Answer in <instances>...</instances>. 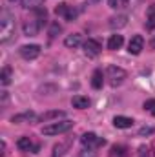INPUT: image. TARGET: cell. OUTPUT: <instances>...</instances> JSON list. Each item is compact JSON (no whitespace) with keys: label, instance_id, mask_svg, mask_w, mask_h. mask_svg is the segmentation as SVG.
Returning <instances> with one entry per match:
<instances>
[{"label":"cell","instance_id":"6da1fadb","mask_svg":"<svg viewBox=\"0 0 155 157\" xmlns=\"http://www.w3.org/2000/svg\"><path fill=\"white\" fill-rule=\"evenodd\" d=\"M15 33V18L11 17L9 11H2L0 17V42L6 44Z\"/></svg>","mask_w":155,"mask_h":157},{"label":"cell","instance_id":"7a4b0ae2","mask_svg":"<svg viewBox=\"0 0 155 157\" xmlns=\"http://www.w3.org/2000/svg\"><path fill=\"white\" fill-rule=\"evenodd\" d=\"M73 128V121H57V122H49L47 126L42 128L44 135H60L66 133Z\"/></svg>","mask_w":155,"mask_h":157},{"label":"cell","instance_id":"3957f363","mask_svg":"<svg viewBox=\"0 0 155 157\" xmlns=\"http://www.w3.org/2000/svg\"><path fill=\"white\" fill-rule=\"evenodd\" d=\"M128 77V73L120 68V66H108V70H106V78H108V82L115 88V86H120L124 80Z\"/></svg>","mask_w":155,"mask_h":157},{"label":"cell","instance_id":"277c9868","mask_svg":"<svg viewBox=\"0 0 155 157\" xmlns=\"http://www.w3.org/2000/svg\"><path fill=\"white\" fill-rule=\"evenodd\" d=\"M80 143H82L86 148H91V150H97V148H100V146L106 144L104 139H100L99 135H95V133H91V132L84 133V135L80 137Z\"/></svg>","mask_w":155,"mask_h":157},{"label":"cell","instance_id":"5b68a950","mask_svg":"<svg viewBox=\"0 0 155 157\" xmlns=\"http://www.w3.org/2000/svg\"><path fill=\"white\" fill-rule=\"evenodd\" d=\"M18 53H20L22 59L33 60V59H37L40 55V46L39 44H26V46H22V48L18 49Z\"/></svg>","mask_w":155,"mask_h":157},{"label":"cell","instance_id":"8992f818","mask_svg":"<svg viewBox=\"0 0 155 157\" xmlns=\"http://www.w3.org/2000/svg\"><path fill=\"white\" fill-rule=\"evenodd\" d=\"M100 49H102V46H100V42L95 39H88L84 42V53L88 55V57H97L99 53H100Z\"/></svg>","mask_w":155,"mask_h":157},{"label":"cell","instance_id":"52a82bcc","mask_svg":"<svg viewBox=\"0 0 155 157\" xmlns=\"http://www.w3.org/2000/svg\"><path fill=\"white\" fill-rule=\"evenodd\" d=\"M39 31H40V20L39 18L26 20V24H24V35L26 37H35Z\"/></svg>","mask_w":155,"mask_h":157},{"label":"cell","instance_id":"ba28073f","mask_svg":"<svg viewBox=\"0 0 155 157\" xmlns=\"http://www.w3.org/2000/svg\"><path fill=\"white\" fill-rule=\"evenodd\" d=\"M142 48H144V39H142L141 35L131 37L130 44H128V51H130L131 55H139V53L142 51Z\"/></svg>","mask_w":155,"mask_h":157},{"label":"cell","instance_id":"9c48e42d","mask_svg":"<svg viewBox=\"0 0 155 157\" xmlns=\"http://www.w3.org/2000/svg\"><path fill=\"white\" fill-rule=\"evenodd\" d=\"M113 126H115V128H122V130L131 128V126H133V119L124 117V115H117V117L113 119Z\"/></svg>","mask_w":155,"mask_h":157},{"label":"cell","instance_id":"30bf717a","mask_svg":"<svg viewBox=\"0 0 155 157\" xmlns=\"http://www.w3.org/2000/svg\"><path fill=\"white\" fill-rule=\"evenodd\" d=\"M108 24H110V28H113V29H120V28H124V26L128 24V17H126V15H117V17H112Z\"/></svg>","mask_w":155,"mask_h":157},{"label":"cell","instance_id":"8fae6325","mask_svg":"<svg viewBox=\"0 0 155 157\" xmlns=\"http://www.w3.org/2000/svg\"><path fill=\"white\" fill-rule=\"evenodd\" d=\"M17 146H18V150H22V152H29V150H37V146L33 144V141H31L29 137H20V139L17 141Z\"/></svg>","mask_w":155,"mask_h":157},{"label":"cell","instance_id":"7c38bea8","mask_svg":"<svg viewBox=\"0 0 155 157\" xmlns=\"http://www.w3.org/2000/svg\"><path fill=\"white\" fill-rule=\"evenodd\" d=\"M71 104H73V108L86 110V108L89 106V99H88V97H84V95H75V97L71 99Z\"/></svg>","mask_w":155,"mask_h":157},{"label":"cell","instance_id":"4fadbf2b","mask_svg":"<svg viewBox=\"0 0 155 157\" xmlns=\"http://www.w3.org/2000/svg\"><path fill=\"white\" fill-rule=\"evenodd\" d=\"M108 157H130V150L124 146V144H115L110 152Z\"/></svg>","mask_w":155,"mask_h":157},{"label":"cell","instance_id":"5bb4252c","mask_svg":"<svg viewBox=\"0 0 155 157\" xmlns=\"http://www.w3.org/2000/svg\"><path fill=\"white\" fill-rule=\"evenodd\" d=\"M124 44V39H122V35H112L110 40H108V49H112V51H115V49H120V46Z\"/></svg>","mask_w":155,"mask_h":157},{"label":"cell","instance_id":"9a60e30c","mask_svg":"<svg viewBox=\"0 0 155 157\" xmlns=\"http://www.w3.org/2000/svg\"><path fill=\"white\" fill-rule=\"evenodd\" d=\"M80 42H82V37H80L78 33H73V35H68V37L64 39V46H66V48H77Z\"/></svg>","mask_w":155,"mask_h":157},{"label":"cell","instance_id":"2e32d148","mask_svg":"<svg viewBox=\"0 0 155 157\" xmlns=\"http://www.w3.org/2000/svg\"><path fill=\"white\" fill-rule=\"evenodd\" d=\"M102 82H104L102 71H100V70H95L93 75H91V86H93L95 90H99V88H102Z\"/></svg>","mask_w":155,"mask_h":157},{"label":"cell","instance_id":"e0dca14e","mask_svg":"<svg viewBox=\"0 0 155 157\" xmlns=\"http://www.w3.org/2000/svg\"><path fill=\"white\" fill-rule=\"evenodd\" d=\"M59 117H64V112H60V110H53V112L42 113V115L39 117V121H42V122H47V121H51V119H59Z\"/></svg>","mask_w":155,"mask_h":157},{"label":"cell","instance_id":"ac0fdd59","mask_svg":"<svg viewBox=\"0 0 155 157\" xmlns=\"http://www.w3.org/2000/svg\"><path fill=\"white\" fill-rule=\"evenodd\" d=\"M37 115L33 113V112H24V113H20V115H15V117L11 119L13 122H24V121H35Z\"/></svg>","mask_w":155,"mask_h":157},{"label":"cell","instance_id":"d6986e66","mask_svg":"<svg viewBox=\"0 0 155 157\" xmlns=\"http://www.w3.org/2000/svg\"><path fill=\"white\" fill-rule=\"evenodd\" d=\"M146 28H148V29H155V6H150V7H148Z\"/></svg>","mask_w":155,"mask_h":157},{"label":"cell","instance_id":"ffe728a7","mask_svg":"<svg viewBox=\"0 0 155 157\" xmlns=\"http://www.w3.org/2000/svg\"><path fill=\"white\" fill-rule=\"evenodd\" d=\"M70 144H71V141L62 143V144H57V146L53 148V157H62L64 154H66V150L70 148Z\"/></svg>","mask_w":155,"mask_h":157},{"label":"cell","instance_id":"44dd1931","mask_svg":"<svg viewBox=\"0 0 155 157\" xmlns=\"http://www.w3.org/2000/svg\"><path fill=\"white\" fill-rule=\"evenodd\" d=\"M108 6L112 9H126L130 6V2L128 0H108Z\"/></svg>","mask_w":155,"mask_h":157},{"label":"cell","instance_id":"7402d4cb","mask_svg":"<svg viewBox=\"0 0 155 157\" xmlns=\"http://www.w3.org/2000/svg\"><path fill=\"white\" fill-rule=\"evenodd\" d=\"M0 82H2L4 86H7V84L11 82V68H4V70H2V73H0Z\"/></svg>","mask_w":155,"mask_h":157},{"label":"cell","instance_id":"603a6c76","mask_svg":"<svg viewBox=\"0 0 155 157\" xmlns=\"http://www.w3.org/2000/svg\"><path fill=\"white\" fill-rule=\"evenodd\" d=\"M44 0H22V6L24 7H31V9H37V7H40V4H42Z\"/></svg>","mask_w":155,"mask_h":157},{"label":"cell","instance_id":"cb8c5ba5","mask_svg":"<svg viewBox=\"0 0 155 157\" xmlns=\"http://www.w3.org/2000/svg\"><path fill=\"white\" fill-rule=\"evenodd\" d=\"M144 110H148L152 115H155V99H150L144 102Z\"/></svg>","mask_w":155,"mask_h":157},{"label":"cell","instance_id":"d4e9b609","mask_svg":"<svg viewBox=\"0 0 155 157\" xmlns=\"http://www.w3.org/2000/svg\"><path fill=\"white\" fill-rule=\"evenodd\" d=\"M66 11H68V4H59V6L55 7V13H57L59 17H64Z\"/></svg>","mask_w":155,"mask_h":157},{"label":"cell","instance_id":"484cf974","mask_svg":"<svg viewBox=\"0 0 155 157\" xmlns=\"http://www.w3.org/2000/svg\"><path fill=\"white\" fill-rule=\"evenodd\" d=\"M75 17H77V11H75V9H73L71 6H68V11H66V15H64V18H66V20H73Z\"/></svg>","mask_w":155,"mask_h":157},{"label":"cell","instance_id":"4316f807","mask_svg":"<svg viewBox=\"0 0 155 157\" xmlns=\"http://www.w3.org/2000/svg\"><path fill=\"white\" fill-rule=\"evenodd\" d=\"M78 157H97V154H95V150L88 148V150H82V152L78 154Z\"/></svg>","mask_w":155,"mask_h":157},{"label":"cell","instance_id":"83f0119b","mask_svg":"<svg viewBox=\"0 0 155 157\" xmlns=\"http://www.w3.org/2000/svg\"><path fill=\"white\" fill-rule=\"evenodd\" d=\"M153 132H155L153 128H150V126L146 128V126H144V128H141V130H139V135H141V137H144V135H152Z\"/></svg>","mask_w":155,"mask_h":157},{"label":"cell","instance_id":"f1b7e54d","mask_svg":"<svg viewBox=\"0 0 155 157\" xmlns=\"http://www.w3.org/2000/svg\"><path fill=\"white\" fill-rule=\"evenodd\" d=\"M57 33H60V26L55 22V24H51V29H49V35L51 37H57Z\"/></svg>","mask_w":155,"mask_h":157},{"label":"cell","instance_id":"f546056e","mask_svg":"<svg viewBox=\"0 0 155 157\" xmlns=\"http://www.w3.org/2000/svg\"><path fill=\"white\" fill-rule=\"evenodd\" d=\"M150 46H152V48H153V49H155V37H153V39H152V42H150Z\"/></svg>","mask_w":155,"mask_h":157},{"label":"cell","instance_id":"4dcf8cb0","mask_svg":"<svg viewBox=\"0 0 155 157\" xmlns=\"http://www.w3.org/2000/svg\"><path fill=\"white\" fill-rule=\"evenodd\" d=\"M11 2H15V0H11Z\"/></svg>","mask_w":155,"mask_h":157}]
</instances>
